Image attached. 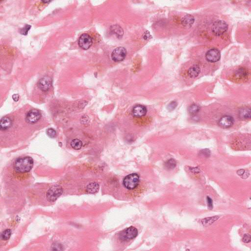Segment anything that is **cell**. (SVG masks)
<instances>
[{
	"mask_svg": "<svg viewBox=\"0 0 251 251\" xmlns=\"http://www.w3.org/2000/svg\"><path fill=\"white\" fill-rule=\"evenodd\" d=\"M41 117V114L40 111L35 109L30 110L27 113L26 116V120L27 122L31 124H34L39 120Z\"/></svg>",
	"mask_w": 251,
	"mask_h": 251,
	"instance_id": "obj_8",
	"label": "cell"
},
{
	"mask_svg": "<svg viewBox=\"0 0 251 251\" xmlns=\"http://www.w3.org/2000/svg\"><path fill=\"white\" fill-rule=\"evenodd\" d=\"M251 236L249 234H244V237H243L242 241L244 243H249L251 241Z\"/></svg>",
	"mask_w": 251,
	"mask_h": 251,
	"instance_id": "obj_26",
	"label": "cell"
},
{
	"mask_svg": "<svg viewBox=\"0 0 251 251\" xmlns=\"http://www.w3.org/2000/svg\"><path fill=\"white\" fill-rule=\"evenodd\" d=\"M52 80L50 77L45 76L40 79L37 83L39 88L44 92H47L51 87Z\"/></svg>",
	"mask_w": 251,
	"mask_h": 251,
	"instance_id": "obj_9",
	"label": "cell"
},
{
	"mask_svg": "<svg viewBox=\"0 0 251 251\" xmlns=\"http://www.w3.org/2000/svg\"><path fill=\"white\" fill-rule=\"evenodd\" d=\"M11 231L10 229H6L2 232L1 234V238L4 241H7L10 237Z\"/></svg>",
	"mask_w": 251,
	"mask_h": 251,
	"instance_id": "obj_21",
	"label": "cell"
},
{
	"mask_svg": "<svg viewBox=\"0 0 251 251\" xmlns=\"http://www.w3.org/2000/svg\"><path fill=\"white\" fill-rule=\"evenodd\" d=\"M34 165V160L30 157L18 158L14 163V168L19 173L28 172L31 171Z\"/></svg>",
	"mask_w": 251,
	"mask_h": 251,
	"instance_id": "obj_1",
	"label": "cell"
},
{
	"mask_svg": "<svg viewBox=\"0 0 251 251\" xmlns=\"http://www.w3.org/2000/svg\"><path fill=\"white\" fill-rule=\"evenodd\" d=\"M233 124L232 117L230 116H224L219 120L218 124L224 129H227L232 127Z\"/></svg>",
	"mask_w": 251,
	"mask_h": 251,
	"instance_id": "obj_11",
	"label": "cell"
},
{
	"mask_svg": "<svg viewBox=\"0 0 251 251\" xmlns=\"http://www.w3.org/2000/svg\"><path fill=\"white\" fill-rule=\"evenodd\" d=\"M200 73V68L197 65H195L189 68L188 71L190 78H195L197 77Z\"/></svg>",
	"mask_w": 251,
	"mask_h": 251,
	"instance_id": "obj_15",
	"label": "cell"
},
{
	"mask_svg": "<svg viewBox=\"0 0 251 251\" xmlns=\"http://www.w3.org/2000/svg\"><path fill=\"white\" fill-rule=\"evenodd\" d=\"M63 192L64 190L61 186L59 185H54L47 192V199L50 202H54L62 195Z\"/></svg>",
	"mask_w": 251,
	"mask_h": 251,
	"instance_id": "obj_4",
	"label": "cell"
},
{
	"mask_svg": "<svg viewBox=\"0 0 251 251\" xmlns=\"http://www.w3.org/2000/svg\"><path fill=\"white\" fill-rule=\"evenodd\" d=\"M147 109L145 106L136 105L133 108L132 113L133 116L136 117H141L145 116L147 113Z\"/></svg>",
	"mask_w": 251,
	"mask_h": 251,
	"instance_id": "obj_12",
	"label": "cell"
},
{
	"mask_svg": "<svg viewBox=\"0 0 251 251\" xmlns=\"http://www.w3.org/2000/svg\"><path fill=\"white\" fill-rule=\"evenodd\" d=\"M177 103L175 101L171 102V103L168 105L167 106V109L169 110H173L175 108L177 107Z\"/></svg>",
	"mask_w": 251,
	"mask_h": 251,
	"instance_id": "obj_25",
	"label": "cell"
},
{
	"mask_svg": "<svg viewBox=\"0 0 251 251\" xmlns=\"http://www.w3.org/2000/svg\"><path fill=\"white\" fill-rule=\"evenodd\" d=\"M138 234V230L134 227L131 226L120 233L119 239L123 241H130L135 238Z\"/></svg>",
	"mask_w": 251,
	"mask_h": 251,
	"instance_id": "obj_3",
	"label": "cell"
},
{
	"mask_svg": "<svg viewBox=\"0 0 251 251\" xmlns=\"http://www.w3.org/2000/svg\"><path fill=\"white\" fill-rule=\"evenodd\" d=\"M194 18L193 16L190 14H187L184 16L183 18L182 19V25L185 27H190L192 26L194 22Z\"/></svg>",
	"mask_w": 251,
	"mask_h": 251,
	"instance_id": "obj_14",
	"label": "cell"
},
{
	"mask_svg": "<svg viewBox=\"0 0 251 251\" xmlns=\"http://www.w3.org/2000/svg\"><path fill=\"white\" fill-rule=\"evenodd\" d=\"M244 172H245V171H244V170L241 169V170H238V171L237 172V174L239 175V176H242L244 174Z\"/></svg>",
	"mask_w": 251,
	"mask_h": 251,
	"instance_id": "obj_30",
	"label": "cell"
},
{
	"mask_svg": "<svg viewBox=\"0 0 251 251\" xmlns=\"http://www.w3.org/2000/svg\"><path fill=\"white\" fill-rule=\"evenodd\" d=\"M200 110V106L196 104H193L189 106L188 109L189 113L191 114H195L197 113Z\"/></svg>",
	"mask_w": 251,
	"mask_h": 251,
	"instance_id": "obj_20",
	"label": "cell"
},
{
	"mask_svg": "<svg viewBox=\"0 0 251 251\" xmlns=\"http://www.w3.org/2000/svg\"><path fill=\"white\" fill-rule=\"evenodd\" d=\"M71 146L75 150H80L83 146V143L78 139H74L71 142Z\"/></svg>",
	"mask_w": 251,
	"mask_h": 251,
	"instance_id": "obj_18",
	"label": "cell"
},
{
	"mask_svg": "<svg viewBox=\"0 0 251 251\" xmlns=\"http://www.w3.org/2000/svg\"><path fill=\"white\" fill-rule=\"evenodd\" d=\"M240 118L247 119L251 117V110L248 108H242L239 111Z\"/></svg>",
	"mask_w": 251,
	"mask_h": 251,
	"instance_id": "obj_16",
	"label": "cell"
},
{
	"mask_svg": "<svg viewBox=\"0 0 251 251\" xmlns=\"http://www.w3.org/2000/svg\"><path fill=\"white\" fill-rule=\"evenodd\" d=\"M127 55V50L124 47H119L114 50L111 54V58L115 62L122 61Z\"/></svg>",
	"mask_w": 251,
	"mask_h": 251,
	"instance_id": "obj_7",
	"label": "cell"
},
{
	"mask_svg": "<svg viewBox=\"0 0 251 251\" xmlns=\"http://www.w3.org/2000/svg\"><path fill=\"white\" fill-rule=\"evenodd\" d=\"M207 203H208V208L209 209H212L213 208V201L212 199L209 197H207Z\"/></svg>",
	"mask_w": 251,
	"mask_h": 251,
	"instance_id": "obj_27",
	"label": "cell"
},
{
	"mask_svg": "<svg viewBox=\"0 0 251 251\" xmlns=\"http://www.w3.org/2000/svg\"><path fill=\"white\" fill-rule=\"evenodd\" d=\"M165 167L168 170L174 168L176 166V162L174 159H169L165 163Z\"/></svg>",
	"mask_w": 251,
	"mask_h": 251,
	"instance_id": "obj_19",
	"label": "cell"
},
{
	"mask_svg": "<svg viewBox=\"0 0 251 251\" xmlns=\"http://www.w3.org/2000/svg\"><path fill=\"white\" fill-rule=\"evenodd\" d=\"M20 96L19 95L17 94H15L12 96V99L15 102H17L18 100H19Z\"/></svg>",
	"mask_w": 251,
	"mask_h": 251,
	"instance_id": "obj_28",
	"label": "cell"
},
{
	"mask_svg": "<svg viewBox=\"0 0 251 251\" xmlns=\"http://www.w3.org/2000/svg\"><path fill=\"white\" fill-rule=\"evenodd\" d=\"M150 36H151V35H150V33H149L148 32H147L146 33H145V35H144V39L145 40L148 39H150Z\"/></svg>",
	"mask_w": 251,
	"mask_h": 251,
	"instance_id": "obj_29",
	"label": "cell"
},
{
	"mask_svg": "<svg viewBox=\"0 0 251 251\" xmlns=\"http://www.w3.org/2000/svg\"><path fill=\"white\" fill-rule=\"evenodd\" d=\"M31 28V26L27 25H26L24 27V28L21 29L20 31V33L22 34V35H26L28 34V31H29L30 30Z\"/></svg>",
	"mask_w": 251,
	"mask_h": 251,
	"instance_id": "obj_23",
	"label": "cell"
},
{
	"mask_svg": "<svg viewBox=\"0 0 251 251\" xmlns=\"http://www.w3.org/2000/svg\"><path fill=\"white\" fill-rule=\"evenodd\" d=\"M99 189V185L97 183H92L87 185L86 190L89 193L94 194L97 193Z\"/></svg>",
	"mask_w": 251,
	"mask_h": 251,
	"instance_id": "obj_17",
	"label": "cell"
},
{
	"mask_svg": "<svg viewBox=\"0 0 251 251\" xmlns=\"http://www.w3.org/2000/svg\"><path fill=\"white\" fill-rule=\"evenodd\" d=\"M218 218V217H211V218H210L211 219H209V218H208V220H206V219H204V222H203V223L204 225H205V224H209V222H211V223L212 224L213 222H214L215 220H216Z\"/></svg>",
	"mask_w": 251,
	"mask_h": 251,
	"instance_id": "obj_24",
	"label": "cell"
},
{
	"mask_svg": "<svg viewBox=\"0 0 251 251\" xmlns=\"http://www.w3.org/2000/svg\"><path fill=\"white\" fill-rule=\"evenodd\" d=\"M123 183L124 186L127 189L129 190L135 189L139 183V176L135 173L129 175L125 177Z\"/></svg>",
	"mask_w": 251,
	"mask_h": 251,
	"instance_id": "obj_2",
	"label": "cell"
},
{
	"mask_svg": "<svg viewBox=\"0 0 251 251\" xmlns=\"http://www.w3.org/2000/svg\"><path fill=\"white\" fill-rule=\"evenodd\" d=\"M93 44V40L92 37L89 35L84 34L80 37L78 41L79 46L84 50H88L89 49Z\"/></svg>",
	"mask_w": 251,
	"mask_h": 251,
	"instance_id": "obj_6",
	"label": "cell"
},
{
	"mask_svg": "<svg viewBox=\"0 0 251 251\" xmlns=\"http://www.w3.org/2000/svg\"><path fill=\"white\" fill-rule=\"evenodd\" d=\"M206 58L209 62H215L219 61L221 58L220 51L216 49H211L206 54Z\"/></svg>",
	"mask_w": 251,
	"mask_h": 251,
	"instance_id": "obj_10",
	"label": "cell"
},
{
	"mask_svg": "<svg viewBox=\"0 0 251 251\" xmlns=\"http://www.w3.org/2000/svg\"><path fill=\"white\" fill-rule=\"evenodd\" d=\"M228 28V25L225 21L218 20L215 22L212 27V31L216 35H221L225 33Z\"/></svg>",
	"mask_w": 251,
	"mask_h": 251,
	"instance_id": "obj_5",
	"label": "cell"
},
{
	"mask_svg": "<svg viewBox=\"0 0 251 251\" xmlns=\"http://www.w3.org/2000/svg\"><path fill=\"white\" fill-rule=\"evenodd\" d=\"M46 133H47V135L51 138H55L56 135V131L52 128L48 129L46 131Z\"/></svg>",
	"mask_w": 251,
	"mask_h": 251,
	"instance_id": "obj_22",
	"label": "cell"
},
{
	"mask_svg": "<svg viewBox=\"0 0 251 251\" xmlns=\"http://www.w3.org/2000/svg\"><path fill=\"white\" fill-rule=\"evenodd\" d=\"M12 120L7 117H2L0 122V128L2 130H6L11 127Z\"/></svg>",
	"mask_w": 251,
	"mask_h": 251,
	"instance_id": "obj_13",
	"label": "cell"
}]
</instances>
